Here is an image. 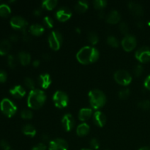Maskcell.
Returning <instances> with one entry per match:
<instances>
[{
    "label": "cell",
    "instance_id": "obj_1",
    "mask_svg": "<svg viewBox=\"0 0 150 150\" xmlns=\"http://www.w3.org/2000/svg\"><path fill=\"white\" fill-rule=\"evenodd\" d=\"M78 61L83 64L95 62L99 58V51L94 47L84 46L76 54Z\"/></svg>",
    "mask_w": 150,
    "mask_h": 150
},
{
    "label": "cell",
    "instance_id": "obj_2",
    "mask_svg": "<svg viewBox=\"0 0 150 150\" xmlns=\"http://www.w3.org/2000/svg\"><path fill=\"white\" fill-rule=\"evenodd\" d=\"M46 95L40 89H33L29 92L27 98V105L32 109H39L45 103Z\"/></svg>",
    "mask_w": 150,
    "mask_h": 150
},
{
    "label": "cell",
    "instance_id": "obj_3",
    "mask_svg": "<svg viewBox=\"0 0 150 150\" xmlns=\"http://www.w3.org/2000/svg\"><path fill=\"white\" fill-rule=\"evenodd\" d=\"M89 103L94 109H99L103 107L106 102L105 94L99 89H92L89 93Z\"/></svg>",
    "mask_w": 150,
    "mask_h": 150
},
{
    "label": "cell",
    "instance_id": "obj_4",
    "mask_svg": "<svg viewBox=\"0 0 150 150\" xmlns=\"http://www.w3.org/2000/svg\"><path fill=\"white\" fill-rule=\"evenodd\" d=\"M0 109L7 117H11L17 111V106L16 104L8 98H4L0 102Z\"/></svg>",
    "mask_w": 150,
    "mask_h": 150
},
{
    "label": "cell",
    "instance_id": "obj_5",
    "mask_svg": "<svg viewBox=\"0 0 150 150\" xmlns=\"http://www.w3.org/2000/svg\"><path fill=\"white\" fill-rule=\"evenodd\" d=\"M53 101L56 107L58 108H64L69 103V98L65 92L62 91H57L53 96Z\"/></svg>",
    "mask_w": 150,
    "mask_h": 150
},
{
    "label": "cell",
    "instance_id": "obj_6",
    "mask_svg": "<svg viewBox=\"0 0 150 150\" xmlns=\"http://www.w3.org/2000/svg\"><path fill=\"white\" fill-rule=\"evenodd\" d=\"M48 43L51 49L58 51L62 43V35L59 31L54 30L48 36Z\"/></svg>",
    "mask_w": 150,
    "mask_h": 150
},
{
    "label": "cell",
    "instance_id": "obj_7",
    "mask_svg": "<svg viewBox=\"0 0 150 150\" xmlns=\"http://www.w3.org/2000/svg\"><path fill=\"white\" fill-rule=\"evenodd\" d=\"M114 80L117 83L122 86H127L132 81V76L130 73L126 70H117L114 75Z\"/></svg>",
    "mask_w": 150,
    "mask_h": 150
},
{
    "label": "cell",
    "instance_id": "obj_8",
    "mask_svg": "<svg viewBox=\"0 0 150 150\" xmlns=\"http://www.w3.org/2000/svg\"><path fill=\"white\" fill-rule=\"evenodd\" d=\"M136 45H137V40H136V38L133 35H126L122 40V46L123 49L127 52L133 51L136 47Z\"/></svg>",
    "mask_w": 150,
    "mask_h": 150
},
{
    "label": "cell",
    "instance_id": "obj_9",
    "mask_svg": "<svg viewBox=\"0 0 150 150\" xmlns=\"http://www.w3.org/2000/svg\"><path fill=\"white\" fill-rule=\"evenodd\" d=\"M136 58L142 63H146L150 61V47L143 46L136 52Z\"/></svg>",
    "mask_w": 150,
    "mask_h": 150
},
{
    "label": "cell",
    "instance_id": "obj_10",
    "mask_svg": "<svg viewBox=\"0 0 150 150\" xmlns=\"http://www.w3.org/2000/svg\"><path fill=\"white\" fill-rule=\"evenodd\" d=\"M49 150H68V144L63 139H56L49 142Z\"/></svg>",
    "mask_w": 150,
    "mask_h": 150
},
{
    "label": "cell",
    "instance_id": "obj_11",
    "mask_svg": "<svg viewBox=\"0 0 150 150\" xmlns=\"http://www.w3.org/2000/svg\"><path fill=\"white\" fill-rule=\"evenodd\" d=\"M10 25L13 29H21L22 31L26 29L28 23L21 16H13L10 20Z\"/></svg>",
    "mask_w": 150,
    "mask_h": 150
},
{
    "label": "cell",
    "instance_id": "obj_12",
    "mask_svg": "<svg viewBox=\"0 0 150 150\" xmlns=\"http://www.w3.org/2000/svg\"><path fill=\"white\" fill-rule=\"evenodd\" d=\"M55 16L57 20L61 22H64L68 21L72 17V12L67 7H63L56 12Z\"/></svg>",
    "mask_w": 150,
    "mask_h": 150
},
{
    "label": "cell",
    "instance_id": "obj_13",
    "mask_svg": "<svg viewBox=\"0 0 150 150\" xmlns=\"http://www.w3.org/2000/svg\"><path fill=\"white\" fill-rule=\"evenodd\" d=\"M62 125L63 128L67 132L73 130L75 125V120L70 114H66L62 119Z\"/></svg>",
    "mask_w": 150,
    "mask_h": 150
},
{
    "label": "cell",
    "instance_id": "obj_14",
    "mask_svg": "<svg viewBox=\"0 0 150 150\" xmlns=\"http://www.w3.org/2000/svg\"><path fill=\"white\" fill-rule=\"evenodd\" d=\"M51 76L48 73H43L39 76L38 78V83L39 85L42 88V89H48L51 84Z\"/></svg>",
    "mask_w": 150,
    "mask_h": 150
},
{
    "label": "cell",
    "instance_id": "obj_15",
    "mask_svg": "<svg viewBox=\"0 0 150 150\" xmlns=\"http://www.w3.org/2000/svg\"><path fill=\"white\" fill-rule=\"evenodd\" d=\"M93 121L98 127H103L106 122V117L101 111H95L93 114Z\"/></svg>",
    "mask_w": 150,
    "mask_h": 150
},
{
    "label": "cell",
    "instance_id": "obj_16",
    "mask_svg": "<svg viewBox=\"0 0 150 150\" xmlns=\"http://www.w3.org/2000/svg\"><path fill=\"white\" fill-rule=\"evenodd\" d=\"M128 7L130 9V10L131 11V13L133 15L137 16H141L143 15L144 13V10L143 7H142L140 4L137 2H135V1H130L128 3Z\"/></svg>",
    "mask_w": 150,
    "mask_h": 150
},
{
    "label": "cell",
    "instance_id": "obj_17",
    "mask_svg": "<svg viewBox=\"0 0 150 150\" xmlns=\"http://www.w3.org/2000/svg\"><path fill=\"white\" fill-rule=\"evenodd\" d=\"M10 92L16 98H22L26 95V90L21 85H17V86H13L12 89H10Z\"/></svg>",
    "mask_w": 150,
    "mask_h": 150
},
{
    "label": "cell",
    "instance_id": "obj_18",
    "mask_svg": "<svg viewBox=\"0 0 150 150\" xmlns=\"http://www.w3.org/2000/svg\"><path fill=\"white\" fill-rule=\"evenodd\" d=\"M121 16L117 10H112L108 13L106 17V21L111 24H116L120 22Z\"/></svg>",
    "mask_w": 150,
    "mask_h": 150
},
{
    "label": "cell",
    "instance_id": "obj_19",
    "mask_svg": "<svg viewBox=\"0 0 150 150\" xmlns=\"http://www.w3.org/2000/svg\"><path fill=\"white\" fill-rule=\"evenodd\" d=\"M92 115V109L89 108H83L79 113V119L81 121H86L89 120Z\"/></svg>",
    "mask_w": 150,
    "mask_h": 150
},
{
    "label": "cell",
    "instance_id": "obj_20",
    "mask_svg": "<svg viewBox=\"0 0 150 150\" xmlns=\"http://www.w3.org/2000/svg\"><path fill=\"white\" fill-rule=\"evenodd\" d=\"M44 31H45V29L43 26L38 23L32 24L29 27V32L32 35H35V36H40L44 33Z\"/></svg>",
    "mask_w": 150,
    "mask_h": 150
},
{
    "label": "cell",
    "instance_id": "obj_21",
    "mask_svg": "<svg viewBox=\"0 0 150 150\" xmlns=\"http://www.w3.org/2000/svg\"><path fill=\"white\" fill-rule=\"evenodd\" d=\"M90 127L86 123H81L76 128V133L79 136H85L89 133Z\"/></svg>",
    "mask_w": 150,
    "mask_h": 150
},
{
    "label": "cell",
    "instance_id": "obj_22",
    "mask_svg": "<svg viewBox=\"0 0 150 150\" xmlns=\"http://www.w3.org/2000/svg\"><path fill=\"white\" fill-rule=\"evenodd\" d=\"M11 43L8 40H3L0 42V55H5L10 51Z\"/></svg>",
    "mask_w": 150,
    "mask_h": 150
},
{
    "label": "cell",
    "instance_id": "obj_23",
    "mask_svg": "<svg viewBox=\"0 0 150 150\" xmlns=\"http://www.w3.org/2000/svg\"><path fill=\"white\" fill-rule=\"evenodd\" d=\"M18 59L21 64L24 66L28 65L31 62V56L26 51H21L18 54Z\"/></svg>",
    "mask_w": 150,
    "mask_h": 150
},
{
    "label": "cell",
    "instance_id": "obj_24",
    "mask_svg": "<svg viewBox=\"0 0 150 150\" xmlns=\"http://www.w3.org/2000/svg\"><path fill=\"white\" fill-rule=\"evenodd\" d=\"M22 131H23V134H25L26 136H30V137H35L37 133L35 127L32 125L30 124L25 125L23 128H22Z\"/></svg>",
    "mask_w": 150,
    "mask_h": 150
},
{
    "label": "cell",
    "instance_id": "obj_25",
    "mask_svg": "<svg viewBox=\"0 0 150 150\" xmlns=\"http://www.w3.org/2000/svg\"><path fill=\"white\" fill-rule=\"evenodd\" d=\"M89 7V4L86 1H78L77 4H76L75 7V10L77 13H85L86 10H88Z\"/></svg>",
    "mask_w": 150,
    "mask_h": 150
},
{
    "label": "cell",
    "instance_id": "obj_26",
    "mask_svg": "<svg viewBox=\"0 0 150 150\" xmlns=\"http://www.w3.org/2000/svg\"><path fill=\"white\" fill-rule=\"evenodd\" d=\"M58 4L57 0H45L42 1V7L48 10H52L55 8Z\"/></svg>",
    "mask_w": 150,
    "mask_h": 150
},
{
    "label": "cell",
    "instance_id": "obj_27",
    "mask_svg": "<svg viewBox=\"0 0 150 150\" xmlns=\"http://www.w3.org/2000/svg\"><path fill=\"white\" fill-rule=\"evenodd\" d=\"M11 13V9L7 4H0V16L2 17H7Z\"/></svg>",
    "mask_w": 150,
    "mask_h": 150
},
{
    "label": "cell",
    "instance_id": "obj_28",
    "mask_svg": "<svg viewBox=\"0 0 150 150\" xmlns=\"http://www.w3.org/2000/svg\"><path fill=\"white\" fill-rule=\"evenodd\" d=\"M93 4L95 9L101 10L106 7L107 1L105 0H95L93 1Z\"/></svg>",
    "mask_w": 150,
    "mask_h": 150
},
{
    "label": "cell",
    "instance_id": "obj_29",
    "mask_svg": "<svg viewBox=\"0 0 150 150\" xmlns=\"http://www.w3.org/2000/svg\"><path fill=\"white\" fill-rule=\"evenodd\" d=\"M88 40L90 42L92 45H96L98 42V40H99V38H98V35H97L95 32H89V35H88Z\"/></svg>",
    "mask_w": 150,
    "mask_h": 150
},
{
    "label": "cell",
    "instance_id": "obj_30",
    "mask_svg": "<svg viewBox=\"0 0 150 150\" xmlns=\"http://www.w3.org/2000/svg\"><path fill=\"white\" fill-rule=\"evenodd\" d=\"M7 63L10 68H15L17 65V59L14 55L10 54L7 57Z\"/></svg>",
    "mask_w": 150,
    "mask_h": 150
},
{
    "label": "cell",
    "instance_id": "obj_31",
    "mask_svg": "<svg viewBox=\"0 0 150 150\" xmlns=\"http://www.w3.org/2000/svg\"><path fill=\"white\" fill-rule=\"evenodd\" d=\"M107 42L109 45L114 47V48H117L119 47V45H120V42H119L118 40L114 36H109L108 38H107Z\"/></svg>",
    "mask_w": 150,
    "mask_h": 150
},
{
    "label": "cell",
    "instance_id": "obj_32",
    "mask_svg": "<svg viewBox=\"0 0 150 150\" xmlns=\"http://www.w3.org/2000/svg\"><path fill=\"white\" fill-rule=\"evenodd\" d=\"M24 84L26 87L29 88V89H32V90L35 89V81H34L31 79V78H29V77L25 78Z\"/></svg>",
    "mask_w": 150,
    "mask_h": 150
},
{
    "label": "cell",
    "instance_id": "obj_33",
    "mask_svg": "<svg viewBox=\"0 0 150 150\" xmlns=\"http://www.w3.org/2000/svg\"><path fill=\"white\" fill-rule=\"evenodd\" d=\"M21 117L24 120H31L33 117V114L30 110L25 109L21 112Z\"/></svg>",
    "mask_w": 150,
    "mask_h": 150
},
{
    "label": "cell",
    "instance_id": "obj_34",
    "mask_svg": "<svg viewBox=\"0 0 150 150\" xmlns=\"http://www.w3.org/2000/svg\"><path fill=\"white\" fill-rule=\"evenodd\" d=\"M138 106L143 110H148L150 108V101L145 100H142L138 103Z\"/></svg>",
    "mask_w": 150,
    "mask_h": 150
},
{
    "label": "cell",
    "instance_id": "obj_35",
    "mask_svg": "<svg viewBox=\"0 0 150 150\" xmlns=\"http://www.w3.org/2000/svg\"><path fill=\"white\" fill-rule=\"evenodd\" d=\"M130 90L128 89H122L120 92H119V98L121 100H125L130 96Z\"/></svg>",
    "mask_w": 150,
    "mask_h": 150
},
{
    "label": "cell",
    "instance_id": "obj_36",
    "mask_svg": "<svg viewBox=\"0 0 150 150\" xmlns=\"http://www.w3.org/2000/svg\"><path fill=\"white\" fill-rule=\"evenodd\" d=\"M120 30L121 32V33L124 34L125 35H128V32H129V26L125 22H122L120 24Z\"/></svg>",
    "mask_w": 150,
    "mask_h": 150
},
{
    "label": "cell",
    "instance_id": "obj_37",
    "mask_svg": "<svg viewBox=\"0 0 150 150\" xmlns=\"http://www.w3.org/2000/svg\"><path fill=\"white\" fill-rule=\"evenodd\" d=\"M43 23L49 29H51V28H52L54 26V21L49 16H46V17L44 18Z\"/></svg>",
    "mask_w": 150,
    "mask_h": 150
},
{
    "label": "cell",
    "instance_id": "obj_38",
    "mask_svg": "<svg viewBox=\"0 0 150 150\" xmlns=\"http://www.w3.org/2000/svg\"><path fill=\"white\" fill-rule=\"evenodd\" d=\"M144 71V67L143 66L139 64V65L136 66L134 69V75L136 77H139L140 76H142V74L143 73Z\"/></svg>",
    "mask_w": 150,
    "mask_h": 150
},
{
    "label": "cell",
    "instance_id": "obj_39",
    "mask_svg": "<svg viewBox=\"0 0 150 150\" xmlns=\"http://www.w3.org/2000/svg\"><path fill=\"white\" fill-rule=\"evenodd\" d=\"M90 146H92L93 149H98L100 147V142L97 139H92L90 141Z\"/></svg>",
    "mask_w": 150,
    "mask_h": 150
},
{
    "label": "cell",
    "instance_id": "obj_40",
    "mask_svg": "<svg viewBox=\"0 0 150 150\" xmlns=\"http://www.w3.org/2000/svg\"><path fill=\"white\" fill-rule=\"evenodd\" d=\"M0 146L4 150H10V146L6 140L0 141Z\"/></svg>",
    "mask_w": 150,
    "mask_h": 150
},
{
    "label": "cell",
    "instance_id": "obj_41",
    "mask_svg": "<svg viewBox=\"0 0 150 150\" xmlns=\"http://www.w3.org/2000/svg\"><path fill=\"white\" fill-rule=\"evenodd\" d=\"M32 150H46V145L43 143H39L34 146Z\"/></svg>",
    "mask_w": 150,
    "mask_h": 150
},
{
    "label": "cell",
    "instance_id": "obj_42",
    "mask_svg": "<svg viewBox=\"0 0 150 150\" xmlns=\"http://www.w3.org/2000/svg\"><path fill=\"white\" fill-rule=\"evenodd\" d=\"M7 80V73L2 70H0V83H4Z\"/></svg>",
    "mask_w": 150,
    "mask_h": 150
},
{
    "label": "cell",
    "instance_id": "obj_43",
    "mask_svg": "<svg viewBox=\"0 0 150 150\" xmlns=\"http://www.w3.org/2000/svg\"><path fill=\"white\" fill-rule=\"evenodd\" d=\"M144 84V87L146 88V89L150 90V75H149V76L146 78Z\"/></svg>",
    "mask_w": 150,
    "mask_h": 150
},
{
    "label": "cell",
    "instance_id": "obj_44",
    "mask_svg": "<svg viewBox=\"0 0 150 150\" xmlns=\"http://www.w3.org/2000/svg\"><path fill=\"white\" fill-rule=\"evenodd\" d=\"M10 39L12 41H13V42H16V41L18 40V35H16V34H13V35H10Z\"/></svg>",
    "mask_w": 150,
    "mask_h": 150
},
{
    "label": "cell",
    "instance_id": "obj_45",
    "mask_svg": "<svg viewBox=\"0 0 150 150\" xmlns=\"http://www.w3.org/2000/svg\"><path fill=\"white\" fill-rule=\"evenodd\" d=\"M32 64H33V66L35 67H39V65L40 64V60L36 59L33 62Z\"/></svg>",
    "mask_w": 150,
    "mask_h": 150
},
{
    "label": "cell",
    "instance_id": "obj_46",
    "mask_svg": "<svg viewBox=\"0 0 150 150\" xmlns=\"http://www.w3.org/2000/svg\"><path fill=\"white\" fill-rule=\"evenodd\" d=\"M41 13H42V10H41L40 9H37V10H35V11H34V14L37 16H40Z\"/></svg>",
    "mask_w": 150,
    "mask_h": 150
},
{
    "label": "cell",
    "instance_id": "obj_47",
    "mask_svg": "<svg viewBox=\"0 0 150 150\" xmlns=\"http://www.w3.org/2000/svg\"><path fill=\"white\" fill-rule=\"evenodd\" d=\"M42 59H43L44 60L48 61V60H49L50 59H51V57H50V55L48 54H44L43 55H42Z\"/></svg>",
    "mask_w": 150,
    "mask_h": 150
},
{
    "label": "cell",
    "instance_id": "obj_48",
    "mask_svg": "<svg viewBox=\"0 0 150 150\" xmlns=\"http://www.w3.org/2000/svg\"><path fill=\"white\" fill-rule=\"evenodd\" d=\"M42 139L44 142H48V141H49V136L46 134H43L42 136Z\"/></svg>",
    "mask_w": 150,
    "mask_h": 150
},
{
    "label": "cell",
    "instance_id": "obj_49",
    "mask_svg": "<svg viewBox=\"0 0 150 150\" xmlns=\"http://www.w3.org/2000/svg\"><path fill=\"white\" fill-rule=\"evenodd\" d=\"M98 16H99V17L100 18H104V16H105V15H104L103 11H100V12L99 15H98Z\"/></svg>",
    "mask_w": 150,
    "mask_h": 150
},
{
    "label": "cell",
    "instance_id": "obj_50",
    "mask_svg": "<svg viewBox=\"0 0 150 150\" xmlns=\"http://www.w3.org/2000/svg\"><path fill=\"white\" fill-rule=\"evenodd\" d=\"M143 26H144V23H143V22H142V21L138 22V26H139V27L142 28V27H143Z\"/></svg>",
    "mask_w": 150,
    "mask_h": 150
},
{
    "label": "cell",
    "instance_id": "obj_51",
    "mask_svg": "<svg viewBox=\"0 0 150 150\" xmlns=\"http://www.w3.org/2000/svg\"><path fill=\"white\" fill-rule=\"evenodd\" d=\"M139 150H150V147H149V146H144V147H142Z\"/></svg>",
    "mask_w": 150,
    "mask_h": 150
},
{
    "label": "cell",
    "instance_id": "obj_52",
    "mask_svg": "<svg viewBox=\"0 0 150 150\" xmlns=\"http://www.w3.org/2000/svg\"><path fill=\"white\" fill-rule=\"evenodd\" d=\"M76 32H79V33H80L81 31L79 30V28H78V29H76Z\"/></svg>",
    "mask_w": 150,
    "mask_h": 150
},
{
    "label": "cell",
    "instance_id": "obj_53",
    "mask_svg": "<svg viewBox=\"0 0 150 150\" xmlns=\"http://www.w3.org/2000/svg\"><path fill=\"white\" fill-rule=\"evenodd\" d=\"M81 150H92V149H82Z\"/></svg>",
    "mask_w": 150,
    "mask_h": 150
}]
</instances>
